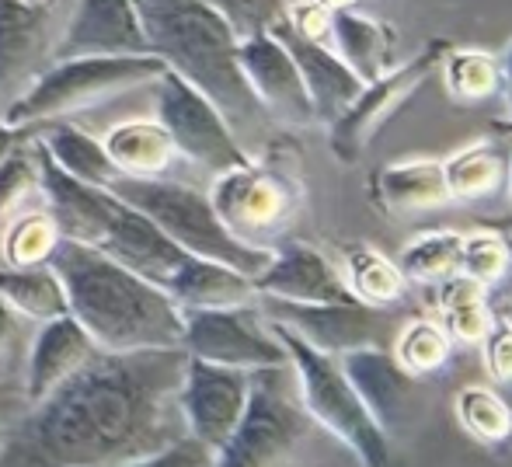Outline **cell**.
Returning <instances> with one entry per match:
<instances>
[{
	"label": "cell",
	"instance_id": "f6af8a7d",
	"mask_svg": "<svg viewBox=\"0 0 512 467\" xmlns=\"http://www.w3.org/2000/svg\"><path fill=\"white\" fill-rule=\"evenodd\" d=\"M317 4L328 14H335V11H345V7H356V0H317Z\"/></svg>",
	"mask_w": 512,
	"mask_h": 467
},
{
	"label": "cell",
	"instance_id": "52a82bcc",
	"mask_svg": "<svg viewBox=\"0 0 512 467\" xmlns=\"http://www.w3.org/2000/svg\"><path fill=\"white\" fill-rule=\"evenodd\" d=\"M310 419L300 405L290 363L251 373V398L230 440L213 454V467H283L307 440Z\"/></svg>",
	"mask_w": 512,
	"mask_h": 467
},
{
	"label": "cell",
	"instance_id": "1f68e13d",
	"mask_svg": "<svg viewBox=\"0 0 512 467\" xmlns=\"http://www.w3.org/2000/svg\"><path fill=\"white\" fill-rule=\"evenodd\" d=\"M453 415L460 429L481 447H506L512 440V408L495 387L467 384L453 398Z\"/></svg>",
	"mask_w": 512,
	"mask_h": 467
},
{
	"label": "cell",
	"instance_id": "d590c367",
	"mask_svg": "<svg viewBox=\"0 0 512 467\" xmlns=\"http://www.w3.org/2000/svg\"><path fill=\"white\" fill-rule=\"evenodd\" d=\"M39 192V154L35 140L25 136L11 154L0 161V234L7 231L14 217L25 213V203Z\"/></svg>",
	"mask_w": 512,
	"mask_h": 467
},
{
	"label": "cell",
	"instance_id": "f1b7e54d",
	"mask_svg": "<svg viewBox=\"0 0 512 467\" xmlns=\"http://www.w3.org/2000/svg\"><path fill=\"white\" fill-rule=\"evenodd\" d=\"M0 300L35 325H49V321L70 314L67 290L49 265H32V269H7L4 265L0 269Z\"/></svg>",
	"mask_w": 512,
	"mask_h": 467
},
{
	"label": "cell",
	"instance_id": "cb8c5ba5",
	"mask_svg": "<svg viewBox=\"0 0 512 467\" xmlns=\"http://www.w3.org/2000/svg\"><path fill=\"white\" fill-rule=\"evenodd\" d=\"M35 140H39V147L46 150V157L63 171V175L88 185V189L108 192L122 178L119 168L112 164V157H108L105 143L95 140V136H88L84 129L67 126V122H56L46 136H35Z\"/></svg>",
	"mask_w": 512,
	"mask_h": 467
},
{
	"label": "cell",
	"instance_id": "6da1fadb",
	"mask_svg": "<svg viewBox=\"0 0 512 467\" xmlns=\"http://www.w3.org/2000/svg\"><path fill=\"white\" fill-rule=\"evenodd\" d=\"M182 349L98 352L0 433V467H122L185 436Z\"/></svg>",
	"mask_w": 512,
	"mask_h": 467
},
{
	"label": "cell",
	"instance_id": "60d3db41",
	"mask_svg": "<svg viewBox=\"0 0 512 467\" xmlns=\"http://www.w3.org/2000/svg\"><path fill=\"white\" fill-rule=\"evenodd\" d=\"M28 412V398L21 384H0V433Z\"/></svg>",
	"mask_w": 512,
	"mask_h": 467
},
{
	"label": "cell",
	"instance_id": "ffe728a7",
	"mask_svg": "<svg viewBox=\"0 0 512 467\" xmlns=\"http://www.w3.org/2000/svg\"><path fill=\"white\" fill-rule=\"evenodd\" d=\"M279 42L286 46V53L293 56L300 70V81L307 88V98L314 105V116L321 126H331L363 91V81L352 74L342 63V56L328 46V42H317L300 35L297 28L290 25V18H283L276 28H272Z\"/></svg>",
	"mask_w": 512,
	"mask_h": 467
},
{
	"label": "cell",
	"instance_id": "7c38bea8",
	"mask_svg": "<svg viewBox=\"0 0 512 467\" xmlns=\"http://www.w3.org/2000/svg\"><path fill=\"white\" fill-rule=\"evenodd\" d=\"M450 49H453L450 39H429L408 63L391 67L384 77L363 84L356 102L328 126V140L338 161L342 164L356 161V157L370 147L373 136L380 133V126L391 116H398L401 105H408L411 98H415V91L436 74L439 63H443V56L450 53Z\"/></svg>",
	"mask_w": 512,
	"mask_h": 467
},
{
	"label": "cell",
	"instance_id": "ba28073f",
	"mask_svg": "<svg viewBox=\"0 0 512 467\" xmlns=\"http://www.w3.org/2000/svg\"><path fill=\"white\" fill-rule=\"evenodd\" d=\"M77 0H0V116L56 63Z\"/></svg>",
	"mask_w": 512,
	"mask_h": 467
},
{
	"label": "cell",
	"instance_id": "ee69618b",
	"mask_svg": "<svg viewBox=\"0 0 512 467\" xmlns=\"http://www.w3.org/2000/svg\"><path fill=\"white\" fill-rule=\"evenodd\" d=\"M499 63H502V91H506V98H509V116H512V42Z\"/></svg>",
	"mask_w": 512,
	"mask_h": 467
},
{
	"label": "cell",
	"instance_id": "8992f818",
	"mask_svg": "<svg viewBox=\"0 0 512 467\" xmlns=\"http://www.w3.org/2000/svg\"><path fill=\"white\" fill-rule=\"evenodd\" d=\"M164 74V63L154 53L147 56H67L46 67L35 84L4 112L7 126L32 129L42 122H60L70 112L105 102L108 95L154 84Z\"/></svg>",
	"mask_w": 512,
	"mask_h": 467
},
{
	"label": "cell",
	"instance_id": "f35d334b",
	"mask_svg": "<svg viewBox=\"0 0 512 467\" xmlns=\"http://www.w3.org/2000/svg\"><path fill=\"white\" fill-rule=\"evenodd\" d=\"M481 356H485V370L495 384L512 387V321L495 318L488 335L481 339Z\"/></svg>",
	"mask_w": 512,
	"mask_h": 467
},
{
	"label": "cell",
	"instance_id": "ab89813d",
	"mask_svg": "<svg viewBox=\"0 0 512 467\" xmlns=\"http://www.w3.org/2000/svg\"><path fill=\"white\" fill-rule=\"evenodd\" d=\"M122 467H213V454H209L203 443L182 436V440L171 443V447L157 450V454H150V457H140V461H129Z\"/></svg>",
	"mask_w": 512,
	"mask_h": 467
},
{
	"label": "cell",
	"instance_id": "9c48e42d",
	"mask_svg": "<svg viewBox=\"0 0 512 467\" xmlns=\"http://www.w3.org/2000/svg\"><path fill=\"white\" fill-rule=\"evenodd\" d=\"M209 203L234 237L255 248H272V237L283 234L297 217L300 185L286 171L248 161L227 175H216Z\"/></svg>",
	"mask_w": 512,
	"mask_h": 467
},
{
	"label": "cell",
	"instance_id": "277c9868",
	"mask_svg": "<svg viewBox=\"0 0 512 467\" xmlns=\"http://www.w3.org/2000/svg\"><path fill=\"white\" fill-rule=\"evenodd\" d=\"M108 192L133 210H140L182 251L227 265L248 279L262 276V269L272 258V248H255V244H244L241 237L230 234L227 224L216 217L206 192L192 189V185L168 182V178H119Z\"/></svg>",
	"mask_w": 512,
	"mask_h": 467
},
{
	"label": "cell",
	"instance_id": "bcb514c9",
	"mask_svg": "<svg viewBox=\"0 0 512 467\" xmlns=\"http://www.w3.org/2000/svg\"><path fill=\"white\" fill-rule=\"evenodd\" d=\"M283 4H286V14H290V11H300V7L317 4V0H283Z\"/></svg>",
	"mask_w": 512,
	"mask_h": 467
},
{
	"label": "cell",
	"instance_id": "4fadbf2b",
	"mask_svg": "<svg viewBox=\"0 0 512 467\" xmlns=\"http://www.w3.org/2000/svg\"><path fill=\"white\" fill-rule=\"evenodd\" d=\"M258 307L269 321L283 325L310 349L324 352V356H345L352 349L366 346H387L401 321H394L391 311H377V307L356 304H286V300H265L258 297Z\"/></svg>",
	"mask_w": 512,
	"mask_h": 467
},
{
	"label": "cell",
	"instance_id": "4316f807",
	"mask_svg": "<svg viewBox=\"0 0 512 467\" xmlns=\"http://www.w3.org/2000/svg\"><path fill=\"white\" fill-rule=\"evenodd\" d=\"M171 300L182 311H196V307H237V304H255V279L241 276V272L227 269V265L206 262V258H189L182 272H178L175 286H171Z\"/></svg>",
	"mask_w": 512,
	"mask_h": 467
},
{
	"label": "cell",
	"instance_id": "7bdbcfd3",
	"mask_svg": "<svg viewBox=\"0 0 512 467\" xmlns=\"http://www.w3.org/2000/svg\"><path fill=\"white\" fill-rule=\"evenodd\" d=\"M25 136H28L25 129H14V126H7V122L0 119V161H4V157L11 154V150L18 147Z\"/></svg>",
	"mask_w": 512,
	"mask_h": 467
},
{
	"label": "cell",
	"instance_id": "ac0fdd59",
	"mask_svg": "<svg viewBox=\"0 0 512 467\" xmlns=\"http://www.w3.org/2000/svg\"><path fill=\"white\" fill-rule=\"evenodd\" d=\"M255 293L265 300H286V304H345L349 286L342 269L324 251L310 244H283L272 248L269 265L255 276Z\"/></svg>",
	"mask_w": 512,
	"mask_h": 467
},
{
	"label": "cell",
	"instance_id": "b9f144b4",
	"mask_svg": "<svg viewBox=\"0 0 512 467\" xmlns=\"http://www.w3.org/2000/svg\"><path fill=\"white\" fill-rule=\"evenodd\" d=\"M14 332H18V314H14L4 300H0V359H4V352L11 349Z\"/></svg>",
	"mask_w": 512,
	"mask_h": 467
},
{
	"label": "cell",
	"instance_id": "e575fe53",
	"mask_svg": "<svg viewBox=\"0 0 512 467\" xmlns=\"http://www.w3.org/2000/svg\"><path fill=\"white\" fill-rule=\"evenodd\" d=\"M60 231H56L49 213H21L7 224L0 234V258L7 269H32V265H46L53 255Z\"/></svg>",
	"mask_w": 512,
	"mask_h": 467
},
{
	"label": "cell",
	"instance_id": "83f0119b",
	"mask_svg": "<svg viewBox=\"0 0 512 467\" xmlns=\"http://www.w3.org/2000/svg\"><path fill=\"white\" fill-rule=\"evenodd\" d=\"M338 269H342L349 297L356 300V304L391 311L394 304L405 300V290H408L405 272L398 269L394 258L380 255L370 244H356V248L345 255V265H338Z\"/></svg>",
	"mask_w": 512,
	"mask_h": 467
},
{
	"label": "cell",
	"instance_id": "8fae6325",
	"mask_svg": "<svg viewBox=\"0 0 512 467\" xmlns=\"http://www.w3.org/2000/svg\"><path fill=\"white\" fill-rule=\"evenodd\" d=\"M182 352L192 359H206V363L234 366V370L248 373L290 363L258 300L237 307L182 311Z\"/></svg>",
	"mask_w": 512,
	"mask_h": 467
},
{
	"label": "cell",
	"instance_id": "603a6c76",
	"mask_svg": "<svg viewBox=\"0 0 512 467\" xmlns=\"http://www.w3.org/2000/svg\"><path fill=\"white\" fill-rule=\"evenodd\" d=\"M328 39L331 49L363 84L377 81L394 67V28L387 21L356 11V7L331 14Z\"/></svg>",
	"mask_w": 512,
	"mask_h": 467
},
{
	"label": "cell",
	"instance_id": "30bf717a",
	"mask_svg": "<svg viewBox=\"0 0 512 467\" xmlns=\"http://www.w3.org/2000/svg\"><path fill=\"white\" fill-rule=\"evenodd\" d=\"M154 98L157 122L171 136L178 157L209 171L213 178L251 161V154L234 136V129L227 126V119L216 112V105L199 95L196 88H189L182 77L164 70L154 81Z\"/></svg>",
	"mask_w": 512,
	"mask_h": 467
},
{
	"label": "cell",
	"instance_id": "8d00e7d4",
	"mask_svg": "<svg viewBox=\"0 0 512 467\" xmlns=\"http://www.w3.org/2000/svg\"><path fill=\"white\" fill-rule=\"evenodd\" d=\"M512 272V244L499 231H471L460 244V276L481 286L506 283Z\"/></svg>",
	"mask_w": 512,
	"mask_h": 467
},
{
	"label": "cell",
	"instance_id": "74e56055",
	"mask_svg": "<svg viewBox=\"0 0 512 467\" xmlns=\"http://www.w3.org/2000/svg\"><path fill=\"white\" fill-rule=\"evenodd\" d=\"M230 28L237 39H251V35L272 32L279 21L286 18L283 0H206Z\"/></svg>",
	"mask_w": 512,
	"mask_h": 467
},
{
	"label": "cell",
	"instance_id": "f546056e",
	"mask_svg": "<svg viewBox=\"0 0 512 467\" xmlns=\"http://www.w3.org/2000/svg\"><path fill=\"white\" fill-rule=\"evenodd\" d=\"M488 286L474 283L467 276H450L446 283H439V300H436V321L446 328L453 342L464 346H481V339L492 328L495 314L488 304Z\"/></svg>",
	"mask_w": 512,
	"mask_h": 467
},
{
	"label": "cell",
	"instance_id": "7a4b0ae2",
	"mask_svg": "<svg viewBox=\"0 0 512 467\" xmlns=\"http://www.w3.org/2000/svg\"><path fill=\"white\" fill-rule=\"evenodd\" d=\"M49 269L67 290V311L102 352L182 349V307L105 251L60 237Z\"/></svg>",
	"mask_w": 512,
	"mask_h": 467
},
{
	"label": "cell",
	"instance_id": "7402d4cb",
	"mask_svg": "<svg viewBox=\"0 0 512 467\" xmlns=\"http://www.w3.org/2000/svg\"><path fill=\"white\" fill-rule=\"evenodd\" d=\"M370 189H373V203L387 217H415V213L450 206L443 164L432 161V157H411V161L384 164V168L373 171Z\"/></svg>",
	"mask_w": 512,
	"mask_h": 467
},
{
	"label": "cell",
	"instance_id": "7dc6e473",
	"mask_svg": "<svg viewBox=\"0 0 512 467\" xmlns=\"http://www.w3.org/2000/svg\"><path fill=\"white\" fill-rule=\"evenodd\" d=\"M506 178H509V192H512V150H509V175Z\"/></svg>",
	"mask_w": 512,
	"mask_h": 467
},
{
	"label": "cell",
	"instance_id": "484cf974",
	"mask_svg": "<svg viewBox=\"0 0 512 467\" xmlns=\"http://www.w3.org/2000/svg\"><path fill=\"white\" fill-rule=\"evenodd\" d=\"M439 164H443L450 203H474V199L499 192V185L506 182L509 150L502 147V140H474L467 147L453 150Z\"/></svg>",
	"mask_w": 512,
	"mask_h": 467
},
{
	"label": "cell",
	"instance_id": "3957f363",
	"mask_svg": "<svg viewBox=\"0 0 512 467\" xmlns=\"http://www.w3.org/2000/svg\"><path fill=\"white\" fill-rule=\"evenodd\" d=\"M147 46L164 70L216 105L234 136H258L272 126L241 70V39L206 0H133Z\"/></svg>",
	"mask_w": 512,
	"mask_h": 467
},
{
	"label": "cell",
	"instance_id": "5bb4252c",
	"mask_svg": "<svg viewBox=\"0 0 512 467\" xmlns=\"http://www.w3.org/2000/svg\"><path fill=\"white\" fill-rule=\"evenodd\" d=\"M248 398V370H234V366L185 356L182 387H178V415H182L185 436L203 443L209 454H216L230 440L244 408H248Z\"/></svg>",
	"mask_w": 512,
	"mask_h": 467
},
{
	"label": "cell",
	"instance_id": "e0dca14e",
	"mask_svg": "<svg viewBox=\"0 0 512 467\" xmlns=\"http://www.w3.org/2000/svg\"><path fill=\"white\" fill-rule=\"evenodd\" d=\"M95 248L105 251L108 258H115L119 265H126L129 272L143 276L147 283L161 286L164 293L175 286L178 272H182L192 258L189 251L178 248L161 227L150 224L140 210H133V206H126L115 196H112V217H108V227Z\"/></svg>",
	"mask_w": 512,
	"mask_h": 467
},
{
	"label": "cell",
	"instance_id": "d4e9b609",
	"mask_svg": "<svg viewBox=\"0 0 512 467\" xmlns=\"http://www.w3.org/2000/svg\"><path fill=\"white\" fill-rule=\"evenodd\" d=\"M105 150L122 178H164V171L175 164V143L164 133L161 122H119L108 129Z\"/></svg>",
	"mask_w": 512,
	"mask_h": 467
},
{
	"label": "cell",
	"instance_id": "4dcf8cb0",
	"mask_svg": "<svg viewBox=\"0 0 512 467\" xmlns=\"http://www.w3.org/2000/svg\"><path fill=\"white\" fill-rule=\"evenodd\" d=\"M446 95L457 105H485L502 91L499 56L474 46H453L439 63Z\"/></svg>",
	"mask_w": 512,
	"mask_h": 467
},
{
	"label": "cell",
	"instance_id": "9a60e30c",
	"mask_svg": "<svg viewBox=\"0 0 512 467\" xmlns=\"http://www.w3.org/2000/svg\"><path fill=\"white\" fill-rule=\"evenodd\" d=\"M352 391L387 436H401L422 415V380L411 377L387 346H366L338 356Z\"/></svg>",
	"mask_w": 512,
	"mask_h": 467
},
{
	"label": "cell",
	"instance_id": "2e32d148",
	"mask_svg": "<svg viewBox=\"0 0 512 467\" xmlns=\"http://www.w3.org/2000/svg\"><path fill=\"white\" fill-rule=\"evenodd\" d=\"M241 70L269 122L290 129L317 126L314 105H310L307 88L300 81L297 63L272 32L241 39Z\"/></svg>",
	"mask_w": 512,
	"mask_h": 467
},
{
	"label": "cell",
	"instance_id": "5b68a950",
	"mask_svg": "<svg viewBox=\"0 0 512 467\" xmlns=\"http://www.w3.org/2000/svg\"><path fill=\"white\" fill-rule=\"evenodd\" d=\"M269 325L286 349L307 419L317 422L324 433L335 436L356 457L359 467H394L391 436L373 422V415L366 412L359 394L352 391L338 356H324V352L310 349L307 342H300L297 335L286 332L276 321H269Z\"/></svg>",
	"mask_w": 512,
	"mask_h": 467
},
{
	"label": "cell",
	"instance_id": "d6a6232c",
	"mask_svg": "<svg viewBox=\"0 0 512 467\" xmlns=\"http://www.w3.org/2000/svg\"><path fill=\"white\" fill-rule=\"evenodd\" d=\"M391 356L411 373L425 380L439 373L453 356V339L436 318H408L391 339Z\"/></svg>",
	"mask_w": 512,
	"mask_h": 467
},
{
	"label": "cell",
	"instance_id": "d6986e66",
	"mask_svg": "<svg viewBox=\"0 0 512 467\" xmlns=\"http://www.w3.org/2000/svg\"><path fill=\"white\" fill-rule=\"evenodd\" d=\"M147 32L133 0H77L63 32L60 53L67 56H147Z\"/></svg>",
	"mask_w": 512,
	"mask_h": 467
},
{
	"label": "cell",
	"instance_id": "44dd1931",
	"mask_svg": "<svg viewBox=\"0 0 512 467\" xmlns=\"http://www.w3.org/2000/svg\"><path fill=\"white\" fill-rule=\"evenodd\" d=\"M98 352L102 349L91 342V335L84 332L70 314L49 321V325H39V335H35L32 352H28L25 384H21L25 387L28 405L42 401L49 391H56L63 380H70L77 370H84Z\"/></svg>",
	"mask_w": 512,
	"mask_h": 467
},
{
	"label": "cell",
	"instance_id": "836d02e7",
	"mask_svg": "<svg viewBox=\"0 0 512 467\" xmlns=\"http://www.w3.org/2000/svg\"><path fill=\"white\" fill-rule=\"evenodd\" d=\"M460 244H464L460 231H425L408 241L398 258V269L405 272L408 283L439 286L460 272Z\"/></svg>",
	"mask_w": 512,
	"mask_h": 467
}]
</instances>
